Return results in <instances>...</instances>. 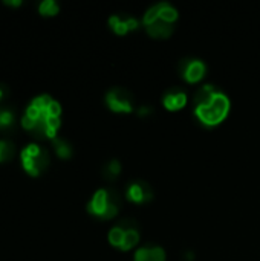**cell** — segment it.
<instances>
[{"mask_svg":"<svg viewBox=\"0 0 260 261\" xmlns=\"http://www.w3.org/2000/svg\"><path fill=\"white\" fill-rule=\"evenodd\" d=\"M5 93H7V87H5V86H2V84H0V101L4 99Z\"/></svg>","mask_w":260,"mask_h":261,"instance_id":"cell-29","label":"cell"},{"mask_svg":"<svg viewBox=\"0 0 260 261\" xmlns=\"http://www.w3.org/2000/svg\"><path fill=\"white\" fill-rule=\"evenodd\" d=\"M185 102H187V96L182 92H170L164 98V106L169 110H179L185 106Z\"/></svg>","mask_w":260,"mask_h":261,"instance_id":"cell-9","label":"cell"},{"mask_svg":"<svg viewBox=\"0 0 260 261\" xmlns=\"http://www.w3.org/2000/svg\"><path fill=\"white\" fill-rule=\"evenodd\" d=\"M160 11H161V4H160V5H154L153 8H150V10L145 13V16H144V25L148 26V25H151L153 22L158 20V19H160Z\"/></svg>","mask_w":260,"mask_h":261,"instance_id":"cell-21","label":"cell"},{"mask_svg":"<svg viewBox=\"0 0 260 261\" xmlns=\"http://www.w3.org/2000/svg\"><path fill=\"white\" fill-rule=\"evenodd\" d=\"M60 113H62L60 104H59L57 101H52V102L49 104L47 110H46V115H47V116H56V118H59V116H60Z\"/></svg>","mask_w":260,"mask_h":261,"instance_id":"cell-23","label":"cell"},{"mask_svg":"<svg viewBox=\"0 0 260 261\" xmlns=\"http://www.w3.org/2000/svg\"><path fill=\"white\" fill-rule=\"evenodd\" d=\"M26 116H29V118H31V119H34V121H38V119L43 116V113H41L37 107H34L32 104H31V106L26 109Z\"/></svg>","mask_w":260,"mask_h":261,"instance_id":"cell-24","label":"cell"},{"mask_svg":"<svg viewBox=\"0 0 260 261\" xmlns=\"http://www.w3.org/2000/svg\"><path fill=\"white\" fill-rule=\"evenodd\" d=\"M5 5L19 7V5H22V0H5Z\"/></svg>","mask_w":260,"mask_h":261,"instance_id":"cell-28","label":"cell"},{"mask_svg":"<svg viewBox=\"0 0 260 261\" xmlns=\"http://www.w3.org/2000/svg\"><path fill=\"white\" fill-rule=\"evenodd\" d=\"M187 259H193V253H187Z\"/></svg>","mask_w":260,"mask_h":261,"instance_id":"cell-31","label":"cell"},{"mask_svg":"<svg viewBox=\"0 0 260 261\" xmlns=\"http://www.w3.org/2000/svg\"><path fill=\"white\" fill-rule=\"evenodd\" d=\"M210 106H212L222 118H225L227 113H228V110H230V101H228V98H227L225 95H222V93H215V96H213L212 101H210Z\"/></svg>","mask_w":260,"mask_h":261,"instance_id":"cell-10","label":"cell"},{"mask_svg":"<svg viewBox=\"0 0 260 261\" xmlns=\"http://www.w3.org/2000/svg\"><path fill=\"white\" fill-rule=\"evenodd\" d=\"M38 11L41 16H56L59 13V5L54 0H43L38 7Z\"/></svg>","mask_w":260,"mask_h":261,"instance_id":"cell-16","label":"cell"},{"mask_svg":"<svg viewBox=\"0 0 260 261\" xmlns=\"http://www.w3.org/2000/svg\"><path fill=\"white\" fill-rule=\"evenodd\" d=\"M127 197L132 202L141 203V202H147L151 199V189L147 183L139 182V183H133L129 189H127Z\"/></svg>","mask_w":260,"mask_h":261,"instance_id":"cell-6","label":"cell"},{"mask_svg":"<svg viewBox=\"0 0 260 261\" xmlns=\"http://www.w3.org/2000/svg\"><path fill=\"white\" fill-rule=\"evenodd\" d=\"M54 147H56V151H57V154L60 156L62 159H69V158H71L72 148H71V145H69L66 141L56 138V139H54Z\"/></svg>","mask_w":260,"mask_h":261,"instance_id":"cell-14","label":"cell"},{"mask_svg":"<svg viewBox=\"0 0 260 261\" xmlns=\"http://www.w3.org/2000/svg\"><path fill=\"white\" fill-rule=\"evenodd\" d=\"M22 125H23V128H26V130H29V132H32L34 130V127L37 125V121H34V119H31L29 116H23L22 118Z\"/></svg>","mask_w":260,"mask_h":261,"instance_id":"cell-26","label":"cell"},{"mask_svg":"<svg viewBox=\"0 0 260 261\" xmlns=\"http://www.w3.org/2000/svg\"><path fill=\"white\" fill-rule=\"evenodd\" d=\"M127 26H129V31L130 29H136L138 28V20L136 19H127Z\"/></svg>","mask_w":260,"mask_h":261,"instance_id":"cell-27","label":"cell"},{"mask_svg":"<svg viewBox=\"0 0 260 261\" xmlns=\"http://www.w3.org/2000/svg\"><path fill=\"white\" fill-rule=\"evenodd\" d=\"M46 124L49 128L52 130H57L60 127V118H56V116H47L46 115Z\"/></svg>","mask_w":260,"mask_h":261,"instance_id":"cell-25","label":"cell"},{"mask_svg":"<svg viewBox=\"0 0 260 261\" xmlns=\"http://www.w3.org/2000/svg\"><path fill=\"white\" fill-rule=\"evenodd\" d=\"M108 205H109V192L106 189H99L95 192L93 199L87 205V211L93 216L101 217L104 214V211H106Z\"/></svg>","mask_w":260,"mask_h":261,"instance_id":"cell-3","label":"cell"},{"mask_svg":"<svg viewBox=\"0 0 260 261\" xmlns=\"http://www.w3.org/2000/svg\"><path fill=\"white\" fill-rule=\"evenodd\" d=\"M120 171H121L120 162L118 161H112L106 168H104L102 176H104V179H106V180H114L120 174Z\"/></svg>","mask_w":260,"mask_h":261,"instance_id":"cell-18","label":"cell"},{"mask_svg":"<svg viewBox=\"0 0 260 261\" xmlns=\"http://www.w3.org/2000/svg\"><path fill=\"white\" fill-rule=\"evenodd\" d=\"M172 31H173L172 23H167L161 19H158L156 22H153L151 25L147 26V32L154 38H167V37H170Z\"/></svg>","mask_w":260,"mask_h":261,"instance_id":"cell-8","label":"cell"},{"mask_svg":"<svg viewBox=\"0 0 260 261\" xmlns=\"http://www.w3.org/2000/svg\"><path fill=\"white\" fill-rule=\"evenodd\" d=\"M16 154V147L11 141H0V162L11 161Z\"/></svg>","mask_w":260,"mask_h":261,"instance_id":"cell-13","label":"cell"},{"mask_svg":"<svg viewBox=\"0 0 260 261\" xmlns=\"http://www.w3.org/2000/svg\"><path fill=\"white\" fill-rule=\"evenodd\" d=\"M196 115H197V118L203 122V124H206V125H216V124H219V122H222V116L210 106V104H206V106H197L196 107Z\"/></svg>","mask_w":260,"mask_h":261,"instance_id":"cell-4","label":"cell"},{"mask_svg":"<svg viewBox=\"0 0 260 261\" xmlns=\"http://www.w3.org/2000/svg\"><path fill=\"white\" fill-rule=\"evenodd\" d=\"M182 74H184V78L188 83H196V81H199L203 77L205 66H203L202 61H197V60L185 61V68L182 69Z\"/></svg>","mask_w":260,"mask_h":261,"instance_id":"cell-5","label":"cell"},{"mask_svg":"<svg viewBox=\"0 0 260 261\" xmlns=\"http://www.w3.org/2000/svg\"><path fill=\"white\" fill-rule=\"evenodd\" d=\"M147 113H150V109H148V107H142V109L139 110V115H147Z\"/></svg>","mask_w":260,"mask_h":261,"instance_id":"cell-30","label":"cell"},{"mask_svg":"<svg viewBox=\"0 0 260 261\" xmlns=\"http://www.w3.org/2000/svg\"><path fill=\"white\" fill-rule=\"evenodd\" d=\"M215 90H213V86H203L202 89H199V92L196 93V102L197 106H206V104H210L212 98L215 96Z\"/></svg>","mask_w":260,"mask_h":261,"instance_id":"cell-12","label":"cell"},{"mask_svg":"<svg viewBox=\"0 0 260 261\" xmlns=\"http://www.w3.org/2000/svg\"><path fill=\"white\" fill-rule=\"evenodd\" d=\"M108 106L114 112H132L133 110V104H132V95L124 90V89H112L108 93Z\"/></svg>","mask_w":260,"mask_h":261,"instance_id":"cell-2","label":"cell"},{"mask_svg":"<svg viewBox=\"0 0 260 261\" xmlns=\"http://www.w3.org/2000/svg\"><path fill=\"white\" fill-rule=\"evenodd\" d=\"M139 241V235L136 231H127L126 235H124V240H123V244H121V249L124 250H129L132 247H135Z\"/></svg>","mask_w":260,"mask_h":261,"instance_id":"cell-17","label":"cell"},{"mask_svg":"<svg viewBox=\"0 0 260 261\" xmlns=\"http://www.w3.org/2000/svg\"><path fill=\"white\" fill-rule=\"evenodd\" d=\"M160 19L167 22V23H173L178 19V13L173 7H170L169 4H161V11H160Z\"/></svg>","mask_w":260,"mask_h":261,"instance_id":"cell-15","label":"cell"},{"mask_svg":"<svg viewBox=\"0 0 260 261\" xmlns=\"http://www.w3.org/2000/svg\"><path fill=\"white\" fill-rule=\"evenodd\" d=\"M109 23H111V26L114 28V31H115L117 34H120V35H123V34H126V32L129 31L127 22H126V20H120V17H117V16L111 17Z\"/></svg>","mask_w":260,"mask_h":261,"instance_id":"cell-19","label":"cell"},{"mask_svg":"<svg viewBox=\"0 0 260 261\" xmlns=\"http://www.w3.org/2000/svg\"><path fill=\"white\" fill-rule=\"evenodd\" d=\"M52 102V99L47 96V95H41V96H37L34 101H32V106L37 107L41 113H46L47 107H49V104Z\"/></svg>","mask_w":260,"mask_h":261,"instance_id":"cell-22","label":"cell"},{"mask_svg":"<svg viewBox=\"0 0 260 261\" xmlns=\"http://www.w3.org/2000/svg\"><path fill=\"white\" fill-rule=\"evenodd\" d=\"M166 253L161 247H142L136 250L135 261H164Z\"/></svg>","mask_w":260,"mask_h":261,"instance_id":"cell-7","label":"cell"},{"mask_svg":"<svg viewBox=\"0 0 260 261\" xmlns=\"http://www.w3.org/2000/svg\"><path fill=\"white\" fill-rule=\"evenodd\" d=\"M16 124L14 113L8 109H0V132H10Z\"/></svg>","mask_w":260,"mask_h":261,"instance_id":"cell-11","label":"cell"},{"mask_svg":"<svg viewBox=\"0 0 260 261\" xmlns=\"http://www.w3.org/2000/svg\"><path fill=\"white\" fill-rule=\"evenodd\" d=\"M23 168L31 176H38L49 165V156L46 150H41L38 145L31 144L22 151Z\"/></svg>","mask_w":260,"mask_h":261,"instance_id":"cell-1","label":"cell"},{"mask_svg":"<svg viewBox=\"0 0 260 261\" xmlns=\"http://www.w3.org/2000/svg\"><path fill=\"white\" fill-rule=\"evenodd\" d=\"M124 235H126V232H124L120 226H117V228H114V229L109 232V241H111L114 246H120V247H121L123 240H124Z\"/></svg>","mask_w":260,"mask_h":261,"instance_id":"cell-20","label":"cell"}]
</instances>
